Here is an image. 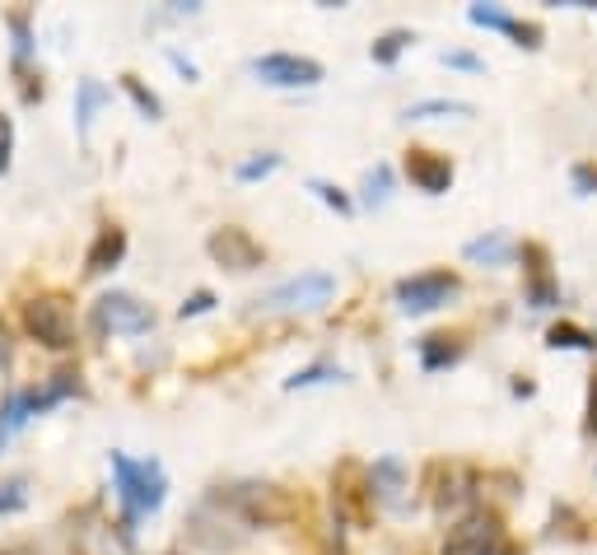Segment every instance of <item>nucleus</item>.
<instances>
[{
  "instance_id": "nucleus-1",
  "label": "nucleus",
  "mask_w": 597,
  "mask_h": 555,
  "mask_svg": "<svg viewBox=\"0 0 597 555\" xmlns=\"http://www.w3.org/2000/svg\"><path fill=\"white\" fill-rule=\"evenodd\" d=\"M107 472H113V491L122 504V523L136 527L141 518L159 514L168 500V472L159 458H131L122 449L107 453Z\"/></svg>"
},
{
  "instance_id": "nucleus-2",
  "label": "nucleus",
  "mask_w": 597,
  "mask_h": 555,
  "mask_svg": "<svg viewBox=\"0 0 597 555\" xmlns=\"http://www.w3.org/2000/svg\"><path fill=\"white\" fill-rule=\"evenodd\" d=\"M187 542L210 551V555H234V551H243V546L253 542V527H248V518H243L225 495L210 491V495H202V500L192 504V514H187Z\"/></svg>"
},
{
  "instance_id": "nucleus-3",
  "label": "nucleus",
  "mask_w": 597,
  "mask_h": 555,
  "mask_svg": "<svg viewBox=\"0 0 597 555\" xmlns=\"http://www.w3.org/2000/svg\"><path fill=\"white\" fill-rule=\"evenodd\" d=\"M331 299H337V276H331V271H299V276L276 280L271 290H261L253 299V314H267V318L322 314Z\"/></svg>"
},
{
  "instance_id": "nucleus-4",
  "label": "nucleus",
  "mask_w": 597,
  "mask_h": 555,
  "mask_svg": "<svg viewBox=\"0 0 597 555\" xmlns=\"http://www.w3.org/2000/svg\"><path fill=\"white\" fill-rule=\"evenodd\" d=\"M215 491L248 518L253 532L257 527H280L299 514V500L290 491H280V485H271V481H234V485H215Z\"/></svg>"
},
{
  "instance_id": "nucleus-5",
  "label": "nucleus",
  "mask_w": 597,
  "mask_h": 555,
  "mask_svg": "<svg viewBox=\"0 0 597 555\" xmlns=\"http://www.w3.org/2000/svg\"><path fill=\"white\" fill-rule=\"evenodd\" d=\"M457 295H462V280L453 271H415V276H402L392 285V304H397V314H406V318L439 314V308H449Z\"/></svg>"
},
{
  "instance_id": "nucleus-6",
  "label": "nucleus",
  "mask_w": 597,
  "mask_h": 555,
  "mask_svg": "<svg viewBox=\"0 0 597 555\" xmlns=\"http://www.w3.org/2000/svg\"><path fill=\"white\" fill-rule=\"evenodd\" d=\"M99 337H150L154 331V308L145 299H136L131 290H107L94 299L90 314Z\"/></svg>"
},
{
  "instance_id": "nucleus-7",
  "label": "nucleus",
  "mask_w": 597,
  "mask_h": 555,
  "mask_svg": "<svg viewBox=\"0 0 597 555\" xmlns=\"http://www.w3.org/2000/svg\"><path fill=\"white\" fill-rule=\"evenodd\" d=\"M248 71L271 89H318L327 80V65L318 56H299V52H261L248 61Z\"/></svg>"
},
{
  "instance_id": "nucleus-8",
  "label": "nucleus",
  "mask_w": 597,
  "mask_h": 555,
  "mask_svg": "<svg viewBox=\"0 0 597 555\" xmlns=\"http://www.w3.org/2000/svg\"><path fill=\"white\" fill-rule=\"evenodd\" d=\"M24 327H29V337L42 350H71L75 346V318H71V308H65L61 299H52V295L24 304Z\"/></svg>"
},
{
  "instance_id": "nucleus-9",
  "label": "nucleus",
  "mask_w": 597,
  "mask_h": 555,
  "mask_svg": "<svg viewBox=\"0 0 597 555\" xmlns=\"http://www.w3.org/2000/svg\"><path fill=\"white\" fill-rule=\"evenodd\" d=\"M206 253H210V261L219 266V271H234V276H248V271H257V266L267 261V248H261V243L248 229H238V225L215 229L206 238Z\"/></svg>"
},
{
  "instance_id": "nucleus-10",
  "label": "nucleus",
  "mask_w": 597,
  "mask_h": 555,
  "mask_svg": "<svg viewBox=\"0 0 597 555\" xmlns=\"http://www.w3.org/2000/svg\"><path fill=\"white\" fill-rule=\"evenodd\" d=\"M402 168H406L415 192H425V196H449L453 192V160H449V154L415 145V150H406Z\"/></svg>"
},
{
  "instance_id": "nucleus-11",
  "label": "nucleus",
  "mask_w": 597,
  "mask_h": 555,
  "mask_svg": "<svg viewBox=\"0 0 597 555\" xmlns=\"http://www.w3.org/2000/svg\"><path fill=\"white\" fill-rule=\"evenodd\" d=\"M500 546H504V537H500L495 514H467L449 532V542L439 555H495Z\"/></svg>"
},
{
  "instance_id": "nucleus-12",
  "label": "nucleus",
  "mask_w": 597,
  "mask_h": 555,
  "mask_svg": "<svg viewBox=\"0 0 597 555\" xmlns=\"http://www.w3.org/2000/svg\"><path fill=\"white\" fill-rule=\"evenodd\" d=\"M467 19L476 29H491V33H504V38H514V48H527V52H537L542 48V24H533V19H518V14H508L504 6H467Z\"/></svg>"
},
{
  "instance_id": "nucleus-13",
  "label": "nucleus",
  "mask_w": 597,
  "mask_h": 555,
  "mask_svg": "<svg viewBox=\"0 0 597 555\" xmlns=\"http://www.w3.org/2000/svg\"><path fill=\"white\" fill-rule=\"evenodd\" d=\"M122 261H126V229L103 225L90 243V253H84V276H107V271H117Z\"/></svg>"
},
{
  "instance_id": "nucleus-14",
  "label": "nucleus",
  "mask_w": 597,
  "mask_h": 555,
  "mask_svg": "<svg viewBox=\"0 0 597 555\" xmlns=\"http://www.w3.org/2000/svg\"><path fill=\"white\" fill-rule=\"evenodd\" d=\"M107 103H113V89H107L103 80H94V75L75 80V131H80V141H90L99 107H107Z\"/></svg>"
},
{
  "instance_id": "nucleus-15",
  "label": "nucleus",
  "mask_w": 597,
  "mask_h": 555,
  "mask_svg": "<svg viewBox=\"0 0 597 555\" xmlns=\"http://www.w3.org/2000/svg\"><path fill=\"white\" fill-rule=\"evenodd\" d=\"M369 500H383V504H397V495L406 491V462L402 458H373V467H369Z\"/></svg>"
},
{
  "instance_id": "nucleus-16",
  "label": "nucleus",
  "mask_w": 597,
  "mask_h": 555,
  "mask_svg": "<svg viewBox=\"0 0 597 555\" xmlns=\"http://www.w3.org/2000/svg\"><path fill=\"white\" fill-rule=\"evenodd\" d=\"M462 354H467V346H462L457 337H444V331H430V337L415 341V360L425 373H439V369H453Z\"/></svg>"
},
{
  "instance_id": "nucleus-17",
  "label": "nucleus",
  "mask_w": 597,
  "mask_h": 555,
  "mask_svg": "<svg viewBox=\"0 0 597 555\" xmlns=\"http://www.w3.org/2000/svg\"><path fill=\"white\" fill-rule=\"evenodd\" d=\"M514 253H518V243H514L508 229H491V234H481V238H472L467 248H462V257H467L472 266H508Z\"/></svg>"
},
{
  "instance_id": "nucleus-18",
  "label": "nucleus",
  "mask_w": 597,
  "mask_h": 555,
  "mask_svg": "<svg viewBox=\"0 0 597 555\" xmlns=\"http://www.w3.org/2000/svg\"><path fill=\"white\" fill-rule=\"evenodd\" d=\"M444 117H457V122H467V117H476V103H467V99H444V94H434V99H420V103H411L406 113H402V122H444Z\"/></svg>"
},
{
  "instance_id": "nucleus-19",
  "label": "nucleus",
  "mask_w": 597,
  "mask_h": 555,
  "mask_svg": "<svg viewBox=\"0 0 597 555\" xmlns=\"http://www.w3.org/2000/svg\"><path fill=\"white\" fill-rule=\"evenodd\" d=\"M392 192H397V173H392V164H373V168L360 177L356 206H364V210H383V206L392 202Z\"/></svg>"
},
{
  "instance_id": "nucleus-20",
  "label": "nucleus",
  "mask_w": 597,
  "mask_h": 555,
  "mask_svg": "<svg viewBox=\"0 0 597 555\" xmlns=\"http://www.w3.org/2000/svg\"><path fill=\"white\" fill-rule=\"evenodd\" d=\"M350 373L341 364H331V360H318V364H308V369H295L290 379H285V388L290 392H303V388H327V383H346Z\"/></svg>"
},
{
  "instance_id": "nucleus-21",
  "label": "nucleus",
  "mask_w": 597,
  "mask_h": 555,
  "mask_svg": "<svg viewBox=\"0 0 597 555\" xmlns=\"http://www.w3.org/2000/svg\"><path fill=\"white\" fill-rule=\"evenodd\" d=\"M546 346L550 350H584V354H597V331L579 327V322H556L546 331Z\"/></svg>"
},
{
  "instance_id": "nucleus-22",
  "label": "nucleus",
  "mask_w": 597,
  "mask_h": 555,
  "mask_svg": "<svg viewBox=\"0 0 597 555\" xmlns=\"http://www.w3.org/2000/svg\"><path fill=\"white\" fill-rule=\"evenodd\" d=\"M411 42H415V33L411 29H388L383 38H373V48H369V61L373 65H397L406 52H411Z\"/></svg>"
},
{
  "instance_id": "nucleus-23",
  "label": "nucleus",
  "mask_w": 597,
  "mask_h": 555,
  "mask_svg": "<svg viewBox=\"0 0 597 555\" xmlns=\"http://www.w3.org/2000/svg\"><path fill=\"white\" fill-rule=\"evenodd\" d=\"M280 164H285L280 150H257V154H248V160L234 164V177H238V183H267Z\"/></svg>"
},
{
  "instance_id": "nucleus-24",
  "label": "nucleus",
  "mask_w": 597,
  "mask_h": 555,
  "mask_svg": "<svg viewBox=\"0 0 597 555\" xmlns=\"http://www.w3.org/2000/svg\"><path fill=\"white\" fill-rule=\"evenodd\" d=\"M122 89H126V99L136 103V113H141L145 122H159V117H164V99L154 94V89H150L141 75H122Z\"/></svg>"
},
{
  "instance_id": "nucleus-25",
  "label": "nucleus",
  "mask_w": 597,
  "mask_h": 555,
  "mask_svg": "<svg viewBox=\"0 0 597 555\" xmlns=\"http://www.w3.org/2000/svg\"><path fill=\"white\" fill-rule=\"evenodd\" d=\"M523 304L527 308H537V314H546V308H560V280L556 276H527L523 285Z\"/></svg>"
},
{
  "instance_id": "nucleus-26",
  "label": "nucleus",
  "mask_w": 597,
  "mask_h": 555,
  "mask_svg": "<svg viewBox=\"0 0 597 555\" xmlns=\"http://www.w3.org/2000/svg\"><path fill=\"white\" fill-rule=\"evenodd\" d=\"M29 420H33V415H29L24 392H10V397H6V407H0V449H6V443L29 425Z\"/></svg>"
},
{
  "instance_id": "nucleus-27",
  "label": "nucleus",
  "mask_w": 597,
  "mask_h": 555,
  "mask_svg": "<svg viewBox=\"0 0 597 555\" xmlns=\"http://www.w3.org/2000/svg\"><path fill=\"white\" fill-rule=\"evenodd\" d=\"M308 192H313L327 210H337V215H356V196H350L346 187H337V183H327V177H313V183H308Z\"/></svg>"
},
{
  "instance_id": "nucleus-28",
  "label": "nucleus",
  "mask_w": 597,
  "mask_h": 555,
  "mask_svg": "<svg viewBox=\"0 0 597 555\" xmlns=\"http://www.w3.org/2000/svg\"><path fill=\"white\" fill-rule=\"evenodd\" d=\"M29 508V476H6L0 481V518L24 514Z\"/></svg>"
},
{
  "instance_id": "nucleus-29",
  "label": "nucleus",
  "mask_w": 597,
  "mask_h": 555,
  "mask_svg": "<svg viewBox=\"0 0 597 555\" xmlns=\"http://www.w3.org/2000/svg\"><path fill=\"white\" fill-rule=\"evenodd\" d=\"M10 33H14V65H24L33 56V29L29 14H10Z\"/></svg>"
},
{
  "instance_id": "nucleus-30",
  "label": "nucleus",
  "mask_w": 597,
  "mask_h": 555,
  "mask_svg": "<svg viewBox=\"0 0 597 555\" xmlns=\"http://www.w3.org/2000/svg\"><path fill=\"white\" fill-rule=\"evenodd\" d=\"M569 187L574 196H597V164L593 160H579L569 168Z\"/></svg>"
},
{
  "instance_id": "nucleus-31",
  "label": "nucleus",
  "mask_w": 597,
  "mask_h": 555,
  "mask_svg": "<svg viewBox=\"0 0 597 555\" xmlns=\"http://www.w3.org/2000/svg\"><path fill=\"white\" fill-rule=\"evenodd\" d=\"M215 304H219V299H215L210 290H192V295L178 304V318H183V322H187V318H202V314H210Z\"/></svg>"
},
{
  "instance_id": "nucleus-32",
  "label": "nucleus",
  "mask_w": 597,
  "mask_h": 555,
  "mask_svg": "<svg viewBox=\"0 0 597 555\" xmlns=\"http://www.w3.org/2000/svg\"><path fill=\"white\" fill-rule=\"evenodd\" d=\"M10 154H14V122L0 117V173H10Z\"/></svg>"
},
{
  "instance_id": "nucleus-33",
  "label": "nucleus",
  "mask_w": 597,
  "mask_h": 555,
  "mask_svg": "<svg viewBox=\"0 0 597 555\" xmlns=\"http://www.w3.org/2000/svg\"><path fill=\"white\" fill-rule=\"evenodd\" d=\"M439 61H444V65H453V71H485V61H481L476 52H444Z\"/></svg>"
},
{
  "instance_id": "nucleus-34",
  "label": "nucleus",
  "mask_w": 597,
  "mask_h": 555,
  "mask_svg": "<svg viewBox=\"0 0 597 555\" xmlns=\"http://www.w3.org/2000/svg\"><path fill=\"white\" fill-rule=\"evenodd\" d=\"M168 61H173V71H178L187 84H196V80H202V71H196V61H192V56H183L178 48H168Z\"/></svg>"
},
{
  "instance_id": "nucleus-35",
  "label": "nucleus",
  "mask_w": 597,
  "mask_h": 555,
  "mask_svg": "<svg viewBox=\"0 0 597 555\" xmlns=\"http://www.w3.org/2000/svg\"><path fill=\"white\" fill-rule=\"evenodd\" d=\"M584 430H588V439H597V373L588 383V420H584Z\"/></svg>"
},
{
  "instance_id": "nucleus-36",
  "label": "nucleus",
  "mask_w": 597,
  "mask_h": 555,
  "mask_svg": "<svg viewBox=\"0 0 597 555\" xmlns=\"http://www.w3.org/2000/svg\"><path fill=\"white\" fill-rule=\"evenodd\" d=\"M10 360H14V346H10L6 322H0V369H10Z\"/></svg>"
}]
</instances>
